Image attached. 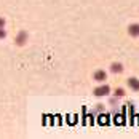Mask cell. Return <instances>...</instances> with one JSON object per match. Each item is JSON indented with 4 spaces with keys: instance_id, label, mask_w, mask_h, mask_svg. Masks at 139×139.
I'll return each mask as SVG.
<instances>
[{
    "instance_id": "1",
    "label": "cell",
    "mask_w": 139,
    "mask_h": 139,
    "mask_svg": "<svg viewBox=\"0 0 139 139\" xmlns=\"http://www.w3.org/2000/svg\"><path fill=\"white\" fill-rule=\"evenodd\" d=\"M110 86L109 85H101V86H96L94 90H93V94L94 96H97V97H102V96H107V94H110Z\"/></svg>"
},
{
    "instance_id": "2",
    "label": "cell",
    "mask_w": 139,
    "mask_h": 139,
    "mask_svg": "<svg viewBox=\"0 0 139 139\" xmlns=\"http://www.w3.org/2000/svg\"><path fill=\"white\" fill-rule=\"evenodd\" d=\"M27 38H29V35H27V32H26V30H19V32L16 34V38H14V43H16L18 47H23V45H26V42H27Z\"/></svg>"
},
{
    "instance_id": "3",
    "label": "cell",
    "mask_w": 139,
    "mask_h": 139,
    "mask_svg": "<svg viewBox=\"0 0 139 139\" xmlns=\"http://www.w3.org/2000/svg\"><path fill=\"white\" fill-rule=\"evenodd\" d=\"M128 35L133 37V38H137L139 37V23H131L128 26Z\"/></svg>"
},
{
    "instance_id": "4",
    "label": "cell",
    "mask_w": 139,
    "mask_h": 139,
    "mask_svg": "<svg viewBox=\"0 0 139 139\" xmlns=\"http://www.w3.org/2000/svg\"><path fill=\"white\" fill-rule=\"evenodd\" d=\"M126 86H130L131 91H139V78L130 77L128 80H126Z\"/></svg>"
},
{
    "instance_id": "5",
    "label": "cell",
    "mask_w": 139,
    "mask_h": 139,
    "mask_svg": "<svg viewBox=\"0 0 139 139\" xmlns=\"http://www.w3.org/2000/svg\"><path fill=\"white\" fill-rule=\"evenodd\" d=\"M109 70H110V74H122L125 70V67H123L122 63H112L110 67H109Z\"/></svg>"
},
{
    "instance_id": "6",
    "label": "cell",
    "mask_w": 139,
    "mask_h": 139,
    "mask_svg": "<svg viewBox=\"0 0 139 139\" xmlns=\"http://www.w3.org/2000/svg\"><path fill=\"white\" fill-rule=\"evenodd\" d=\"M93 78H94L96 82H104L106 78H107V72H106V70H101V69H99V70H94Z\"/></svg>"
},
{
    "instance_id": "7",
    "label": "cell",
    "mask_w": 139,
    "mask_h": 139,
    "mask_svg": "<svg viewBox=\"0 0 139 139\" xmlns=\"http://www.w3.org/2000/svg\"><path fill=\"white\" fill-rule=\"evenodd\" d=\"M125 94H126V91H125L123 88H115V90H114V96H115V97H123Z\"/></svg>"
},
{
    "instance_id": "8",
    "label": "cell",
    "mask_w": 139,
    "mask_h": 139,
    "mask_svg": "<svg viewBox=\"0 0 139 139\" xmlns=\"http://www.w3.org/2000/svg\"><path fill=\"white\" fill-rule=\"evenodd\" d=\"M7 37V30H5V27H0V40L2 38H5Z\"/></svg>"
},
{
    "instance_id": "9",
    "label": "cell",
    "mask_w": 139,
    "mask_h": 139,
    "mask_svg": "<svg viewBox=\"0 0 139 139\" xmlns=\"http://www.w3.org/2000/svg\"><path fill=\"white\" fill-rule=\"evenodd\" d=\"M7 26V21H5V18L0 16V27H5Z\"/></svg>"
}]
</instances>
